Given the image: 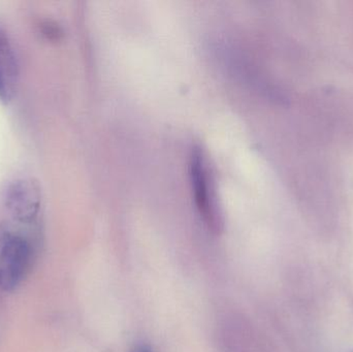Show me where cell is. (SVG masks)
Returning <instances> with one entry per match:
<instances>
[{"mask_svg": "<svg viewBox=\"0 0 353 352\" xmlns=\"http://www.w3.org/2000/svg\"><path fill=\"white\" fill-rule=\"evenodd\" d=\"M27 225L0 222V289L12 291L24 280L30 268L33 244Z\"/></svg>", "mask_w": 353, "mask_h": 352, "instance_id": "1", "label": "cell"}, {"mask_svg": "<svg viewBox=\"0 0 353 352\" xmlns=\"http://www.w3.org/2000/svg\"><path fill=\"white\" fill-rule=\"evenodd\" d=\"M39 186L31 180H17L6 190V207L14 222L32 227L41 211Z\"/></svg>", "mask_w": 353, "mask_h": 352, "instance_id": "2", "label": "cell"}, {"mask_svg": "<svg viewBox=\"0 0 353 352\" xmlns=\"http://www.w3.org/2000/svg\"><path fill=\"white\" fill-rule=\"evenodd\" d=\"M190 169L197 210L209 229H211L214 233H219L222 229L221 219L212 200L211 194H209L207 171L203 163V155L199 148L193 150Z\"/></svg>", "mask_w": 353, "mask_h": 352, "instance_id": "3", "label": "cell"}, {"mask_svg": "<svg viewBox=\"0 0 353 352\" xmlns=\"http://www.w3.org/2000/svg\"><path fill=\"white\" fill-rule=\"evenodd\" d=\"M18 62L10 37L0 26V101L8 103L16 88Z\"/></svg>", "mask_w": 353, "mask_h": 352, "instance_id": "4", "label": "cell"}, {"mask_svg": "<svg viewBox=\"0 0 353 352\" xmlns=\"http://www.w3.org/2000/svg\"><path fill=\"white\" fill-rule=\"evenodd\" d=\"M136 352H152V351H151L148 346H144V345H142V346L138 347V349H137Z\"/></svg>", "mask_w": 353, "mask_h": 352, "instance_id": "5", "label": "cell"}, {"mask_svg": "<svg viewBox=\"0 0 353 352\" xmlns=\"http://www.w3.org/2000/svg\"><path fill=\"white\" fill-rule=\"evenodd\" d=\"M352 352H353V351Z\"/></svg>", "mask_w": 353, "mask_h": 352, "instance_id": "6", "label": "cell"}]
</instances>
